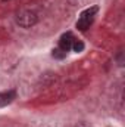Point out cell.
<instances>
[{
  "label": "cell",
  "mask_w": 125,
  "mask_h": 127,
  "mask_svg": "<svg viewBox=\"0 0 125 127\" xmlns=\"http://www.w3.org/2000/svg\"><path fill=\"white\" fill-rule=\"evenodd\" d=\"M37 21H38L37 13L32 12V10H21L16 15V22L22 28H31L32 25L37 24Z\"/></svg>",
  "instance_id": "1"
},
{
  "label": "cell",
  "mask_w": 125,
  "mask_h": 127,
  "mask_svg": "<svg viewBox=\"0 0 125 127\" xmlns=\"http://www.w3.org/2000/svg\"><path fill=\"white\" fill-rule=\"evenodd\" d=\"M96 12H97V7H91V9H87V10H84V12L81 13L80 19H78V22H77V27H78L81 31H85V30L91 25Z\"/></svg>",
  "instance_id": "2"
},
{
  "label": "cell",
  "mask_w": 125,
  "mask_h": 127,
  "mask_svg": "<svg viewBox=\"0 0 125 127\" xmlns=\"http://www.w3.org/2000/svg\"><path fill=\"white\" fill-rule=\"evenodd\" d=\"M74 41H75V37H74L71 32H66L65 35H62V38H61L59 47H61V49H63L65 52H68V50H71V47H72Z\"/></svg>",
  "instance_id": "3"
},
{
  "label": "cell",
  "mask_w": 125,
  "mask_h": 127,
  "mask_svg": "<svg viewBox=\"0 0 125 127\" xmlns=\"http://www.w3.org/2000/svg\"><path fill=\"white\" fill-rule=\"evenodd\" d=\"M15 97V92H6V93H0V106L7 105L9 102H12Z\"/></svg>",
  "instance_id": "4"
},
{
  "label": "cell",
  "mask_w": 125,
  "mask_h": 127,
  "mask_svg": "<svg viewBox=\"0 0 125 127\" xmlns=\"http://www.w3.org/2000/svg\"><path fill=\"white\" fill-rule=\"evenodd\" d=\"M53 56H55V58H58V59H62V58L66 56V52H65L63 49H61V47H58V49H55V50H53Z\"/></svg>",
  "instance_id": "5"
},
{
  "label": "cell",
  "mask_w": 125,
  "mask_h": 127,
  "mask_svg": "<svg viewBox=\"0 0 125 127\" xmlns=\"http://www.w3.org/2000/svg\"><path fill=\"white\" fill-rule=\"evenodd\" d=\"M72 50H75V52H81L83 49H84V44L80 41V40H77L75 38V41H74V44H72V47H71Z\"/></svg>",
  "instance_id": "6"
},
{
  "label": "cell",
  "mask_w": 125,
  "mask_h": 127,
  "mask_svg": "<svg viewBox=\"0 0 125 127\" xmlns=\"http://www.w3.org/2000/svg\"><path fill=\"white\" fill-rule=\"evenodd\" d=\"M77 127H90V126H88V124H85V123H80Z\"/></svg>",
  "instance_id": "7"
}]
</instances>
